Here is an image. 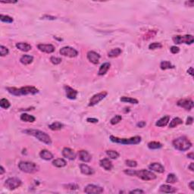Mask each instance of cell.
Segmentation results:
<instances>
[{
	"mask_svg": "<svg viewBox=\"0 0 194 194\" xmlns=\"http://www.w3.org/2000/svg\"><path fill=\"white\" fill-rule=\"evenodd\" d=\"M2 3H16L17 2H12V1H11V2H1Z\"/></svg>",
	"mask_w": 194,
	"mask_h": 194,
	"instance_id": "cell-58",
	"label": "cell"
},
{
	"mask_svg": "<svg viewBox=\"0 0 194 194\" xmlns=\"http://www.w3.org/2000/svg\"><path fill=\"white\" fill-rule=\"evenodd\" d=\"M162 47V45L160 42H152L149 46V49L150 50H154L156 49H161Z\"/></svg>",
	"mask_w": 194,
	"mask_h": 194,
	"instance_id": "cell-40",
	"label": "cell"
},
{
	"mask_svg": "<svg viewBox=\"0 0 194 194\" xmlns=\"http://www.w3.org/2000/svg\"><path fill=\"white\" fill-rule=\"evenodd\" d=\"M193 121V118L192 117H188V118L187 119V122H186V124L190 125L192 124Z\"/></svg>",
	"mask_w": 194,
	"mask_h": 194,
	"instance_id": "cell-51",
	"label": "cell"
},
{
	"mask_svg": "<svg viewBox=\"0 0 194 194\" xmlns=\"http://www.w3.org/2000/svg\"><path fill=\"white\" fill-rule=\"evenodd\" d=\"M21 120L24 121V122L33 123L35 121L36 118L33 116V115H30L27 114V113H24V114L21 115Z\"/></svg>",
	"mask_w": 194,
	"mask_h": 194,
	"instance_id": "cell-27",
	"label": "cell"
},
{
	"mask_svg": "<svg viewBox=\"0 0 194 194\" xmlns=\"http://www.w3.org/2000/svg\"><path fill=\"white\" fill-rule=\"evenodd\" d=\"M189 187L192 190H194V182L193 181H190V183H189Z\"/></svg>",
	"mask_w": 194,
	"mask_h": 194,
	"instance_id": "cell-54",
	"label": "cell"
},
{
	"mask_svg": "<svg viewBox=\"0 0 194 194\" xmlns=\"http://www.w3.org/2000/svg\"><path fill=\"white\" fill-rule=\"evenodd\" d=\"M6 89L9 91V93L12 94L14 96H24V95H34L39 93L38 89H36L34 87H23L21 88H16V87H7Z\"/></svg>",
	"mask_w": 194,
	"mask_h": 194,
	"instance_id": "cell-1",
	"label": "cell"
},
{
	"mask_svg": "<svg viewBox=\"0 0 194 194\" xmlns=\"http://www.w3.org/2000/svg\"><path fill=\"white\" fill-rule=\"evenodd\" d=\"M87 59L91 63L94 64V65H97L99 62V58H100V56L99 55L97 52L94 51H89L87 52Z\"/></svg>",
	"mask_w": 194,
	"mask_h": 194,
	"instance_id": "cell-13",
	"label": "cell"
},
{
	"mask_svg": "<svg viewBox=\"0 0 194 194\" xmlns=\"http://www.w3.org/2000/svg\"><path fill=\"white\" fill-rule=\"evenodd\" d=\"M62 156L65 158L69 159V160H74L76 158L77 154L73 150L70 149V148L65 147L62 150Z\"/></svg>",
	"mask_w": 194,
	"mask_h": 194,
	"instance_id": "cell-16",
	"label": "cell"
},
{
	"mask_svg": "<svg viewBox=\"0 0 194 194\" xmlns=\"http://www.w3.org/2000/svg\"><path fill=\"white\" fill-rule=\"evenodd\" d=\"M9 49L7 47L4 46H0V55H1V56H5L7 55H9Z\"/></svg>",
	"mask_w": 194,
	"mask_h": 194,
	"instance_id": "cell-41",
	"label": "cell"
},
{
	"mask_svg": "<svg viewBox=\"0 0 194 194\" xmlns=\"http://www.w3.org/2000/svg\"><path fill=\"white\" fill-rule=\"evenodd\" d=\"M160 68L162 70L173 69V68H174V66L168 61H163L161 62Z\"/></svg>",
	"mask_w": 194,
	"mask_h": 194,
	"instance_id": "cell-30",
	"label": "cell"
},
{
	"mask_svg": "<svg viewBox=\"0 0 194 194\" xmlns=\"http://www.w3.org/2000/svg\"><path fill=\"white\" fill-rule=\"evenodd\" d=\"M59 52L62 56L69 57V58H74V57H77L78 55V52L76 49L70 46L62 47L60 49Z\"/></svg>",
	"mask_w": 194,
	"mask_h": 194,
	"instance_id": "cell-9",
	"label": "cell"
},
{
	"mask_svg": "<svg viewBox=\"0 0 194 194\" xmlns=\"http://www.w3.org/2000/svg\"><path fill=\"white\" fill-rule=\"evenodd\" d=\"M108 95V93L106 91H103L101 93H99L94 95L89 100V106H94L96 105V104H98L99 102L104 99L106 97V96Z\"/></svg>",
	"mask_w": 194,
	"mask_h": 194,
	"instance_id": "cell-10",
	"label": "cell"
},
{
	"mask_svg": "<svg viewBox=\"0 0 194 194\" xmlns=\"http://www.w3.org/2000/svg\"><path fill=\"white\" fill-rule=\"evenodd\" d=\"M16 47L22 52H28L32 49V46L27 42H18L16 44Z\"/></svg>",
	"mask_w": 194,
	"mask_h": 194,
	"instance_id": "cell-24",
	"label": "cell"
},
{
	"mask_svg": "<svg viewBox=\"0 0 194 194\" xmlns=\"http://www.w3.org/2000/svg\"><path fill=\"white\" fill-rule=\"evenodd\" d=\"M0 171H0V174H1V175H2V174H4V172H5L4 168L2 167V166H1V167H0Z\"/></svg>",
	"mask_w": 194,
	"mask_h": 194,
	"instance_id": "cell-57",
	"label": "cell"
},
{
	"mask_svg": "<svg viewBox=\"0 0 194 194\" xmlns=\"http://www.w3.org/2000/svg\"><path fill=\"white\" fill-rule=\"evenodd\" d=\"M177 105H178L179 107H181L186 110H191L193 108V102L191 99H182L180 100L177 101Z\"/></svg>",
	"mask_w": 194,
	"mask_h": 194,
	"instance_id": "cell-11",
	"label": "cell"
},
{
	"mask_svg": "<svg viewBox=\"0 0 194 194\" xmlns=\"http://www.w3.org/2000/svg\"><path fill=\"white\" fill-rule=\"evenodd\" d=\"M173 42L175 44H181V43H185V44L190 45L193 44L194 42L193 36L192 35H177V36H173L172 38Z\"/></svg>",
	"mask_w": 194,
	"mask_h": 194,
	"instance_id": "cell-7",
	"label": "cell"
},
{
	"mask_svg": "<svg viewBox=\"0 0 194 194\" xmlns=\"http://www.w3.org/2000/svg\"><path fill=\"white\" fill-rule=\"evenodd\" d=\"M156 34V31H154V30H150V31L148 32L147 34H146L145 36V40H149L150 38H151V37H153V36H155Z\"/></svg>",
	"mask_w": 194,
	"mask_h": 194,
	"instance_id": "cell-44",
	"label": "cell"
},
{
	"mask_svg": "<svg viewBox=\"0 0 194 194\" xmlns=\"http://www.w3.org/2000/svg\"><path fill=\"white\" fill-rule=\"evenodd\" d=\"M40 158L46 161H49L53 158V155L52 154L51 152L46 150H42V151L40 152Z\"/></svg>",
	"mask_w": 194,
	"mask_h": 194,
	"instance_id": "cell-25",
	"label": "cell"
},
{
	"mask_svg": "<svg viewBox=\"0 0 194 194\" xmlns=\"http://www.w3.org/2000/svg\"><path fill=\"white\" fill-rule=\"evenodd\" d=\"M5 185L6 186L7 188L9 190H15L21 185V181L17 177H10L5 181Z\"/></svg>",
	"mask_w": 194,
	"mask_h": 194,
	"instance_id": "cell-8",
	"label": "cell"
},
{
	"mask_svg": "<svg viewBox=\"0 0 194 194\" xmlns=\"http://www.w3.org/2000/svg\"><path fill=\"white\" fill-rule=\"evenodd\" d=\"M33 61H34V57L31 56H29V55H24L20 58L21 63L24 65L31 64L33 62Z\"/></svg>",
	"mask_w": 194,
	"mask_h": 194,
	"instance_id": "cell-23",
	"label": "cell"
},
{
	"mask_svg": "<svg viewBox=\"0 0 194 194\" xmlns=\"http://www.w3.org/2000/svg\"><path fill=\"white\" fill-rule=\"evenodd\" d=\"M67 189H70V190H76L78 188V186L76 184H73V183H70V184H68V185L65 186Z\"/></svg>",
	"mask_w": 194,
	"mask_h": 194,
	"instance_id": "cell-47",
	"label": "cell"
},
{
	"mask_svg": "<svg viewBox=\"0 0 194 194\" xmlns=\"http://www.w3.org/2000/svg\"><path fill=\"white\" fill-rule=\"evenodd\" d=\"M148 147L150 148V150H158V149H161L162 147V144L159 142L152 141V142L148 143Z\"/></svg>",
	"mask_w": 194,
	"mask_h": 194,
	"instance_id": "cell-32",
	"label": "cell"
},
{
	"mask_svg": "<svg viewBox=\"0 0 194 194\" xmlns=\"http://www.w3.org/2000/svg\"><path fill=\"white\" fill-rule=\"evenodd\" d=\"M78 156L80 160H81L83 162H89L92 159L91 155L86 150H80L78 152Z\"/></svg>",
	"mask_w": 194,
	"mask_h": 194,
	"instance_id": "cell-17",
	"label": "cell"
},
{
	"mask_svg": "<svg viewBox=\"0 0 194 194\" xmlns=\"http://www.w3.org/2000/svg\"><path fill=\"white\" fill-rule=\"evenodd\" d=\"M187 73H189V74H190L191 76H193V68L192 67L188 69Z\"/></svg>",
	"mask_w": 194,
	"mask_h": 194,
	"instance_id": "cell-53",
	"label": "cell"
},
{
	"mask_svg": "<svg viewBox=\"0 0 194 194\" xmlns=\"http://www.w3.org/2000/svg\"><path fill=\"white\" fill-rule=\"evenodd\" d=\"M19 169L28 174H34L39 171V166L31 162H20L18 164Z\"/></svg>",
	"mask_w": 194,
	"mask_h": 194,
	"instance_id": "cell-5",
	"label": "cell"
},
{
	"mask_svg": "<svg viewBox=\"0 0 194 194\" xmlns=\"http://www.w3.org/2000/svg\"><path fill=\"white\" fill-rule=\"evenodd\" d=\"M122 53V50L119 48H115V49H112L111 51L109 52L108 53V56L109 58H115V57H118Z\"/></svg>",
	"mask_w": 194,
	"mask_h": 194,
	"instance_id": "cell-28",
	"label": "cell"
},
{
	"mask_svg": "<svg viewBox=\"0 0 194 194\" xmlns=\"http://www.w3.org/2000/svg\"><path fill=\"white\" fill-rule=\"evenodd\" d=\"M186 5H187L188 6L193 7L194 5V1L193 0H191V1H188V2H185Z\"/></svg>",
	"mask_w": 194,
	"mask_h": 194,
	"instance_id": "cell-52",
	"label": "cell"
},
{
	"mask_svg": "<svg viewBox=\"0 0 194 194\" xmlns=\"http://www.w3.org/2000/svg\"><path fill=\"white\" fill-rule=\"evenodd\" d=\"M135 176H136L139 178H140L143 181H153L156 179V175L152 173L150 171L148 170L142 169L140 171H135Z\"/></svg>",
	"mask_w": 194,
	"mask_h": 194,
	"instance_id": "cell-6",
	"label": "cell"
},
{
	"mask_svg": "<svg viewBox=\"0 0 194 194\" xmlns=\"http://www.w3.org/2000/svg\"><path fill=\"white\" fill-rule=\"evenodd\" d=\"M52 165L57 168H63L67 165V162L63 158H57L52 162Z\"/></svg>",
	"mask_w": 194,
	"mask_h": 194,
	"instance_id": "cell-29",
	"label": "cell"
},
{
	"mask_svg": "<svg viewBox=\"0 0 194 194\" xmlns=\"http://www.w3.org/2000/svg\"><path fill=\"white\" fill-rule=\"evenodd\" d=\"M99 164H100L101 167L103 168L106 171H111L113 168L112 162L109 158H103V159L100 160Z\"/></svg>",
	"mask_w": 194,
	"mask_h": 194,
	"instance_id": "cell-20",
	"label": "cell"
},
{
	"mask_svg": "<svg viewBox=\"0 0 194 194\" xmlns=\"http://www.w3.org/2000/svg\"><path fill=\"white\" fill-rule=\"evenodd\" d=\"M125 163H126V165H127V166H129V167L130 168H135L137 166V162H136V161L126 160Z\"/></svg>",
	"mask_w": 194,
	"mask_h": 194,
	"instance_id": "cell-43",
	"label": "cell"
},
{
	"mask_svg": "<svg viewBox=\"0 0 194 194\" xmlns=\"http://www.w3.org/2000/svg\"><path fill=\"white\" fill-rule=\"evenodd\" d=\"M130 194H135V193H138V194H140V193H144V191L143 190H138V189H136V190H132V191H130Z\"/></svg>",
	"mask_w": 194,
	"mask_h": 194,
	"instance_id": "cell-48",
	"label": "cell"
},
{
	"mask_svg": "<svg viewBox=\"0 0 194 194\" xmlns=\"http://www.w3.org/2000/svg\"><path fill=\"white\" fill-rule=\"evenodd\" d=\"M0 106L2 109H9L11 106V104L9 103V101L8 99H2L0 100Z\"/></svg>",
	"mask_w": 194,
	"mask_h": 194,
	"instance_id": "cell-36",
	"label": "cell"
},
{
	"mask_svg": "<svg viewBox=\"0 0 194 194\" xmlns=\"http://www.w3.org/2000/svg\"><path fill=\"white\" fill-rule=\"evenodd\" d=\"M64 89H65V93H66V96L68 98L70 99H75L77 98L78 92L77 91L76 89H73V88H72L69 86H67V85H65L64 87Z\"/></svg>",
	"mask_w": 194,
	"mask_h": 194,
	"instance_id": "cell-15",
	"label": "cell"
},
{
	"mask_svg": "<svg viewBox=\"0 0 194 194\" xmlns=\"http://www.w3.org/2000/svg\"><path fill=\"white\" fill-rule=\"evenodd\" d=\"M25 134H29V135H32V136H35L36 139H38L39 140L44 143L45 144L47 145H50L52 143L51 137L43 131H41L40 130H34V129H28L25 130L24 131Z\"/></svg>",
	"mask_w": 194,
	"mask_h": 194,
	"instance_id": "cell-2",
	"label": "cell"
},
{
	"mask_svg": "<svg viewBox=\"0 0 194 194\" xmlns=\"http://www.w3.org/2000/svg\"><path fill=\"white\" fill-rule=\"evenodd\" d=\"M121 120H122V117L121 116V115H117L114 116L112 118V119H111L110 123H111L112 125H115V124H117L118 123L120 122Z\"/></svg>",
	"mask_w": 194,
	"mask_h": 194,
	"instance_id": "cell-39",
	"label": "cell"
},
{
	"mask_svg": "<svg viewBox=\"0 0 194 194\" xmlns=\"http://www.w3.org/2000/svg\"><path fill=\"white\" fill-rule=\"evenodd\" d=\"M49 127L52 130H59L63 127V124L58 121H56V122H53L51 124H49Z\"/></svg>",
	"mask_w": 194,
	"mask_h": 194,
	"instance_id": "cell-33",
	"label": "cell"
},
{
	"mask_svg": "<svg viewBox=\"0 0 194 194\" xmlns=\"http://www.w3.org/2000/svg\"><path fill=\"white\" fill-rule=\"evenodd\" d=\"M149 168H150V170L153 171L161 173V174L165 172V168H164V166H163L162 164L158 162L152 163V164L149 166Z\"/></svg>",
	"mask_w": 194,
	"mask_h": 194,
	"instance_id": "cell-18",
	"label": "cell"
},
{
	"mask_svg": "<svg viewBox=\"0 0 194 194\" xmlns=\"http://www.w3.org/2000/svg\"><path fill=\"white\" fill-rule=\"evenodd\" d=\"M135 170H131V169H127L124 170V173L129 176H135Z\"/></svg>",
	"mask_w": 194,
	"mask_h": 194,
	"instance_id": "cell-45",
	"label": "cell"
},
{
	"mask_svg": "<svg viewBox=\"0 0 194 194\" xmlns=\"http://www.w3.org/2000/svg\"><path fill=\"white\" fill-rule=\"evenodd\" d=\"M177 181V177L175 176V174H169L168 175L167 179H166V183H176Z\"/></svg>",
	"mask_w": 194,
	"mask_h": 194,
	"instance_id": "cell-37",
	"label": "cell"
},
{
	"mask_svg": "<svg viewBox=\"0 0 194 194\" xmlns=\"http://www.w3.org/2000/svg\"><path fill=\"white\" fill-rule=\"evenodd\" d=\"M123 103H130V104H138V100L136 99L131 98V97H127V96H123L120 99Z\"/></svg>",
	"mask_w": 194,
	"mask_h": 194,
	"instance_id": "cell-31",
	"label": "cell"
},
{
	"mask_svg": "<svg viewBox=\"0 0 194 194\" xmlns=\"http://www.w3.org/2000/svg\"><path fill=\"white\" fill-rule=\"evenodd\" d=\"M104 190L103 187H99V186L93 185V184H89L87 185L84 189V192L88 194H99L103 193Z\"/></svg>",
	"mask_w": 194,
	"mask_h": 194,
	"instance_id": "cell-12",
	"label": "cell"
},
{
	"mask_svg": "<svg viewBox=\"0 0 194 194\" xmlns=\"http://www.w3.org/2000/svg\"><path fill=\"white\" fill-rule=\"evenodd\" d=\"M110 66H111V64H110L109 62L103 63V65L100 66V68H99V70L98 72L99 75V76H103V75H105V74L108 72V71L109 70Z\"/></svg>",
	"mask_w": 194,
	"mask_h": 194,
	"instance_id": "cell-22",
	"label": "cell"
},
{
	"mask_svg": "<svg viewBox=\"0 0 194 194\" xmlns=\"http://www.w3.org/2000/svg\"><path fill=\"white\" fill-rule=\"evenodd\" d=\"M170 121V117L169 115H165V116L162 117V118H160L159 120L156 123V125L157 127H165L166 125L168 124Z\"/></svg>",
	"mask_w": 194,
	"mask_h": 194,
	"instance_id": "cell-26",
	"label": "cell"
},
{
	"mask_svg": "<svg viewBox=\"0 0 194 194\" xmlns=\"http://www.w3.org/2000/svg\"><path fill=\"white\" fill-rule=\"evenodd\" d=\"M37 48L40 51L45 53H52L55 51V46L52 44H38Z\"/></svg>",
	"mask_w": 194,
	"mask_h": 194,
	"instance_id": "cell-14",
	"label": "cell"
},
{
	"mask_svg": "<svg viewBox=\"0 0 194 194\" xmlns=\"http://www.w3.org/2000/svg\"><path fill=\"white\" fill-rule=\"evenodd\" d=\"M146 122L145 121H140L139 123H137V124H136V126L139 127H140V128H142V127H144L146 126Z\"/></svg>",
	"mask_w": 194,
	"mask_h": 194,
	"instance_id": "cell-49",
	"label": "cell"
},
{
	"mask_svg": "<svg viewBox=\"0 0 194 194\" xmlns=\"http://www.w3.org/2000/svg\"><path fill=\"white\" fill-rule=\"evenodd\" d=\"M80 170L81 173L85 175H93L94 174V170L86 164H81L80 165Z\"/></svg>",
	"mask_w": 194,
	"mask_h": 194,
	"instance_id": "cell-19",
	"label": "cell"
},
{
	"mask_svg": "<svg viewBox=\"0 0 194 194\" xmlns=\"http://www.w3.org/2000/svg\"><path fill=\"white\" fill-rule=\"evenodd\" d=\"M110 140L112 142L123 145H136L141 142V137L139 136H133L131 138H118L116 136H110Z\"/></svg>",
	"mask_w": 194,
	"mask_h": 194,
	"instance_id": "cell-4",
	"label": "cell"
},
{
	"mask_svg": "<svg viewBox=\"0 0 194 194\" xmlns=\"http://www.w3.org/2000/svg\"><path fill=\"white\" fill-rule=\"evenodd\" d=\"M187 157H188V158H191V159H193V158H194L193 152H190V153H189V154H187Z\"/></svg>",
	"mask_w": 194,
	"mask_h": 194,
	"instance_id": "cell-56",
	"label": "cell"
},
{
	"mask_svg": "<svg viewBox=\"0 0 194 194\" xmlns=\"http://www.w3.org/2000/svg\"><path fill=\"white\" fill-rule=\"evenodd\" d=\"M170 50H171V53H173V54H177V53H178L179 52H180V49H179V47L175 46H173L171 47Z\"/></svg>",
	"mask_w": 194,
	"mask_h": 194,
	"instance_id": "cell-46",
	"label": "cell"
},
{
	"mask_svg": "<svg viewBox=\"0 0 194 194\" xmlns=\"http://www.w3.org/2000/svg\"><path fill=\"white\" fill-rule=\"evenodd\" d=\"M172 144L176 150L181 152L187 151L192 147V143L186 136H181L175 139L172 142Z\"/></svg>",
	"mask_w": 194,
	"mask_h": 194,
	"instance_id": "cell-3",
	"label": "cell"
},
{
	"mask_svg": "<svg viewBox=\"0 0 194 194\" xmlns=\"http://www.w3.org/2000/svg\"><path fill=\"white\" fill-rule=\"evenodd\" d=\"M87 121H88V122H90V123L98 122V119H96V118H88L87 119Z\"/></svg>",
	"mask_w": 194,
	"mask_h": 194,
	"instance_id": "cell-50",
	"label": "cell"
},
{
	"mask_svg": "<svg viewBox=\"0 0 194 194\" xmlns=\"http://www.w3.org/2000/svg\"><path fill=\"white\" fill-rule=\"evenodd\" d=\"M193 165H194L193 163H190V165L188 166V168H189V169H190L191 171H194Z\"/></svg>",
	"mask_w": 194,
	"mask_h": 194,
	"instance_id": "cell-55",
	"label": "cell"
},
{
	"mask_svg": "<svg viewBox=\"0 0 194 194\" xmlns=\"http://www.w3.org/2000/svg\"><path fill=\"white\" fill-rule=\"evenodd\" d=\"M160 192L165 193H174L177 192L176 188L173 187L171 186L168 185V184H163L159 188Z\"/></svg>",
	"mask_w": 194,
	"mask_h": 194,
	"instance_id": "cell-21",
	"label": "cell"
},
{
	"mask_svg": "<svg viewBox=\"0 0 194 194\" xmlns=\"http://www.w3.org/2000/svg\"><path fill=\"white\" fill-rule=\"evenodd\" d=\"M50 62L55 65H59L62 62V58L56 57V56H52L51 58H50Z\"/></svg>",
	"mask_w": 194,
	"mask_h": 194,
	"instance_id": "cell-42",
	"label": "cell"
},
{
	"mask_svg": "<svg viewBox=\"0 0 194 194\" xmlns=\"http://www.w3.org/2000/svg\"><path fill=\"white\" fill-rule=\"evenodd\" d=\"M106 154H107V156L110 158H112V159H116V158H118L119 157V153L118 152H116V151H115V150H107L106 151Z\"/></svg>",
	"mask_w": 194,
	"mask_h": 194,
	"instance_id": "cell-35",
	"label": "cell"
},
{
	"mask_svg": "<svg viewBox=\"0 0 194 194\" xmlns=\"http://www.w3.org/2000/svg\"><path fill=\"white\" fill-rule=\"evenodd\" d=\"M0 20L2 21V22L5 23H9V24H11V23L13 22V18L10 17L9 15H0Z\"/></svg>",
	"mask_w": 194,
	"mask_h": 194,
	"instance_id": "cell-38",
	"label": "cell"
},
{
	"mask_svg": "<svg viewBox=\"0 0 194 194\" xmlns=\"http://www.w3.org/2000/svg\"><path fill=\"white\" fill-rule=\"evenodd\" d=\"M182 123H183L182 119H181L180 118H174V119L170 122L169 127H171V128H174V127H176L177 126L181 124Z\"/></svg>",
	"mask_w": 194,
	"mask_h": 194,
	"instance_id": "cell-34",
	"label": "cell"
}]
</instances>
